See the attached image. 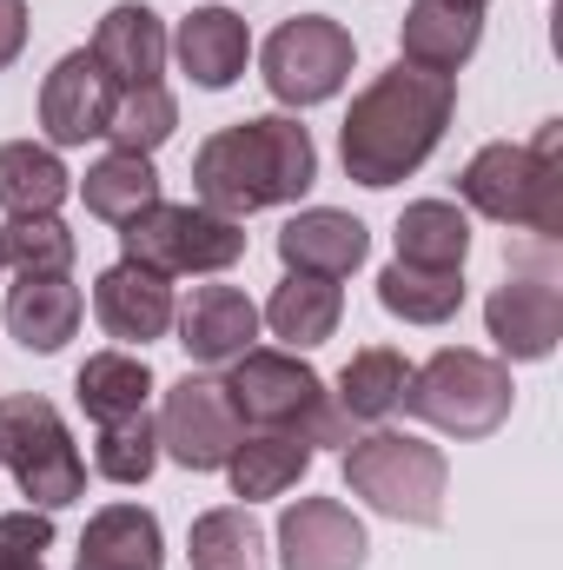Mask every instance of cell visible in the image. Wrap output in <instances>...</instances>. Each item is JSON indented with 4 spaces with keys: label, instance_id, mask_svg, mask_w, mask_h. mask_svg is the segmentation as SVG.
Returning <instances> with one entry per match:
<instances>
[{
    "label": "cell",
    "instance_id": "34",
    "mask_svg": "<svg viewBox=\"0 0 563 570\" xmlns=\"http://www.w3.org/2000/svg\"><path fill=\"white\" fill-rule=\"evenodd\" d=\"M53 551V511H0V570H47Z\"/></svg>",
    "mask_w": 563,
    "mask_h": 570
},
{
    "label": "cell",
    "instance_id": "1",
    "mask_svg": "<svg viewBox=\"0 0 563 570\" xmlns=\"http://www.w3.org/2000/svg\"><path fill=\"white\" fill-rule=\"evenodd\" d=\"M457 114V80L451 73H424V67H385L345 114L338 127V159L358 186H398L412 179L424 159L437 153L444 127Z\"/></svg>",
    "mask_w": 563,
    "mask_h": 570
},
{
    "label": "cell",
    "instance_id": "36",
    "mask_svg": "<svg viewBox=\"0 0 563 570\" xmlns=\"http://www.w3.org/2000/svg\"><path fill=\"white\" fill-rule=\"evenodd\" d=\"M444 7H464V13H484L491 0H444Z\"/></svg>",
    "mask_w": 563,
    "mask_h": 570
},
{
    "label": "cell",
    "instance_id": "33",
    "mask_svg": "<svg viewBox=\"0 0 563 570\" xmlns=\"http://www.w3.org/2000/svg\"><path fill=\"white\" fill-rule=\"evenodd\" d=\"M152 464H159V425H152L146 412L100 425V444H93V471H100L107 484H146V478H152Z\"/></svg>",
    "mask_w": 563,
    "mask_h": 570
},
{
    "label": "cell",
    "instance_id": "24",
    "mask_svg": "<svg viewBox=\"0 0 563 570\" xmlns=\"http://www.w3.org/2000/svg\"><path fill=\"white\" fill-rule=\"evenodd\" d=\"M305 471H312V444L292 438V431H253V438H239V451L226 458L233 498H246V504H259V498H285Z\"/></svg>",
    "mask_w": 563,
    "mask_h": 570
},
{
    "label": "cell",
    "instance_id": "23",
    "mask_svg": "<svg viewBox=\"0 0 563 570\" xmlns=\"http://www.w3.org/2000/svg\"><path fill=\"white\" fill-rule=\"evenodd\" d=\"M405 385H412V358L392 352V345H365V352H352V365L338 372L332 405H338L352 425H378V419H392V412L405 405Z\"/></svg>",
    "mask_w": 563,
    "mask_h": 570
},
{
    "label": "cell",
    "instance_id": "25",
    "mask_svg": "<svg viewBox=\"0 0 563 570\" xmlns=\"http://www.w3.org/2000/svg\"><path fill=\"white\" fill-rule=\"evenodd\" d=\"M471 253V219L451 199H412L398 213V259L405 266H431V273H464Z\"/></svg>",
    "mask_w": 563,
    "mask_h": 570
},
{
    "label": "cell",
    "instance_id": "4",
    "mask_svg": "<svg viewBox=\"0 0 563 570\" xmlns=\"http://www.w3.org/2000/svg\"><path fill=\"white\" fill-rule=\"evenodd\" d=\"M226 399H233L239 425L292 431V438H305V444H352V419L332 405L325 379H318L298 352H266V345H253L246 358H233Z\"/></svg>",
    "mask_w": 563,
    "mask_h": 570
},
{
    "label": "cell",
    "instance_id": "14",
    "mask_svg": "<svg viewBox=\"0 0 563 570\" xmlns=\"http://www.w3.org/2000/svg\"><path fill=\"white\" fill-rule=\"evenodd\" d=\"M172 325H179V345L192 365H233L259 338V305L239 285H192V298L172 312Z\"/></svg>",
    "mask_w": 563,
    "mask_h": 570
},
{
    "label": "cell",
    "instance_id": "22",
    "mask_svg": "<svg viewBox=\"0 0 563 570\" xmlns=\"http://www.w3.org/2000/svg\"><path fill=\"white\" fill-rule=\"evenodd\" d=\"M259 318L273 325V338H285L292 352H312V345H325V338L338 332V318H345V292H338V279L285 273V285L266 298Z\"/></svg>",
    "mask_w": 563,
    "mask_h": 570
},
{
    "label": "cell",
    "instance_id": "18",
    "mask_svg": "<svg viewBox=\"0 0 563 570\" xmlns=\"http://www.w3.org/2000/svg\"><path fill=\"white\" fill-rule=\"evenodd\" d=\"M100 67H107V80L113 87H152L159 73H166V20L146 7V0H120V7H107V20L93 27V47H87Z\"/></svg>",
    "mask_w": 563,
    "mask_h": 570
},
{
    "label": "cell",
    "instance_id": "12",
    "mask_svg": "<svg viewBox=\"0 0 563 570\" xmlns=\"http://www.w3.org/2000/svg\"><path fill=\"white\" fill-rule=\"evenodd\" d=\"M372 538L338 498H298L279 518V570H365Z\"/></svg>",
    "mask_w": 563,
    "mask_h": 570
},
{
    "label": "cell",
    "instance_id": "5",
    "mask_svg": "<svg viewBox=\"0 0 563 570\" xmlns=\"http://www.w3.org/2000/svg\"><path fill=\"white\" fill-rule=\"evenodd\" d=\"M345 484L352 498H365L378 518L398 524H437L444 518V484L451 464L437 444H424L412 431H372L345 444Z\"/></svg>",
    "mask_w": 563,
    "mask_h": 570
},
{
    "label": "cell",
    "instance_id": "10",
    "mask_svg": "<svg viewBox=\"0 0 563 570\" xmlns=\"http://www.w3.org/2000/svg\"><path fill=\"white\" fill-rule=\"evenodd\" d=\"M152 425H159V451L172 464H186V471H226V458L246 438L233 399H226V379H206V372H186L166 392V405H159Z\"/></svg>",
    "mask_w": 563,
    "mask_h": 570
},
{
    "label": "cell",
    "instance_id": "15",
    "mask_svg": "<svg viewBox=\"0 0 563 570\" xmlns=\"http://www.w3.org/2000/svg\"><path fill=\"white\" fill-rule=\"evenodd\" d=\"M172 312H179L172 279L146 273L134 259H120V266H107V273L93 279V318H100V332L120 338V345L166 338V332H172Z\"/></svg>",
    "mask_w": 563,
    "mask_h": 570
},
{
    "label": "cell",
    "instance_id": "16",
    "mask_svg": "<svg viewBox=\"0 0 563 570\" xmlns=\"http://www.w3.org/2000/svg\"><path fill=\"white\" fill-rule=\"evenodd\" d=\"M365 253H372L365 219H352L338 206H305V213L285 219V233H279L285 273H312V279H345V273L365 266Z\"/></svg>",
    "mask_w": 563,
    "mask_h": 570
},
{
    "label": "cell",
    "instance_id": "13",
    "mask_svg": "<svg viewBox=\"0 0 563 570\" xmlns=\"http://www.w3.org/2000/svg\"><path fill=\"white\" fill-rule=\"evenodd\" d=\"M484 325H491V338H497L504 358L537 365V358L557 352V338H563V292L544 279V273L504 279L491 292V305H484Z\"/></svg>",
    "mask_w": 563,
    "mask_h": 570
},
{
    "label": "cell",
    "instance_id": "30",
    "mask_svg": "<svg viewBox=\"0 0 563 570\" xmlns=\"http://www.w3.org/2000/svg\"><path fill=\"white\" fill-rule=\"evenodd\" d=\"M186 558H192V570H266V531L246 518V504H219V511L192 518Z\"/></svg>",
    "mask_w": 563,
    "mask_h": 570
},
{
    "label": "cell",
    "instance_id": "21",
    "mask_svg": "<svg viewBox=\"0 0 563 570\" xmlns=\"http://www.w3.org/2000/svg\"><path fill=\"white\" fill-rule=\"evenodd\" d=\"M80 285L67 279H20L7 292V332L27 345V352H60L73 332H80Z\"/></svg>",
    "mask_w": 563,
    "mask_h": 570
},
{
    "label": "cell",
    "instance_id": "32",
    "mask_svg": "<svg viewBox=\"0 0 563 570\" xmlns=\"http://www.w3.org/2000/svg\"><path fill=\"white\" fill-rule=\"evenodd\" d=\"M0 253L20 279H60L80 253V239L60 226V213H27L13 226H0Z\"/></svg>",
    "mask_w": 563,
    "mask_h": 570
},
{
    "label": "cell",
    "instance_id": "8",
    "mask_svg": "<svg viewBox=\"0 0 563 570\" xmlns=\"http://www.w3.org/2000/svg\"><path fill=\"white\" fill-rule=\"evenodd\" d=\"M120 259H134L159 279H186V273H226L246 259V226L213 213V206H146L140 219L120 226Z\"/></svg>",
    "mask_w": 563,
    "mask_h": 570
},
{
    "label": "cell",
    "instance_id": "3",
    "mask_svg": "<svg viewBox=\"0 0 563 570\" xmlns=\"http://www.w3.org/2000/svg\"><path fill=\"white\" fill-rule=\"evenodd\" d=\"M563 120H544L531 146L491 140L471 153V166L457 173V199L511 233L531 239H557L563 233Z\"/></svg>",
    "mask_w": 563,
    "mask_h": 570
},
{
    "label": "cell",
    "instance_id": "17",
    "mask_svg": "<svg viewBox=\"0 0 563 570\" xmlns=\"http://www.w3.org/2000/svg\"><path fill=\"white\" fill-rule=\"evenodd\" d=\"M166 47L179 53V67L192 73V87L219 94V87H233V80L246 73V60H253V27H246L233 7H192Z\"/></svg>",
    "mask_w": 563,
    "mask_h": 570
},
{
    "label": "cell",
    "instance_id": "37",
    "mask_svg": "<svg viewBox=\"0 0 563 570\" xmlns=\"http://www.w3.org/2000/svg\"><path fill=\"white\" fill-rule=\"evenodd\" d=\"M0 273H7V253H0Z\"/></svg>",
    "mask_w": 563,
    "mask_h": 570
},
{
    "label": "cell",
    "instance_id": "26",
    "mask_svg": "<svg viewBox=\"0 0 563 570\" xmlns=\"http://www.w3.org/2000/svg\"><path fill=\"white\" fill-rule=\"evenodd\" d=\"M67 193H73V173L60 166L53 146H33V140L0 146V206H7L13 219H27V213H60Z\"/></svg>",
    "mask_w": 563,
    "mask_h": 570
},
{
    "label": "cell",
    "instance_id": "29",
    "mask_svg": "<svg viewBox=\"0 0 563 570\" xmlns=\"http://www.w3.org/2000/svg\"><path fill=\"white\" fill-rule=\"evenodd\" d=\"M378 305H385L392 318H405V325H444V318H457V305H464V273H431V266L392 259V266L378 273Z\"/></svg>",
    "mask_w": 563,
    "mask_h": 570
},
{
    "label": "cell",
    "instance_id": "2",
    "mask_svg": "<svg viewBox=\"0 0 563 570\" xmlns=\"http://www.w3.org/2000/svg\"><path fill=\"white\" fill-rule=\"evenodd\" d=\"M312 179H318V146L292 114H259V120L219 127L192 153V193H199V206H213L226 219L292 206Z\"/></svg>",
    "mask_w": 563,
    "mask_h": 570
},
{
    "label": "cell",
    "instance_id": "19",
    "mask_svg": "<svg viewBox=\"0 0 563 570\" xmlns=\"http://www.w3.org/2000/svg\"><path fill=\"white\" fill-rule=\"evenodd\" d=\"M73 570H166V544H159V518L146 504H107L87 518Z\"/></svg>",
    "mask_w": 563,
    "mask_h": 570
},
{
    "label": "cell",
    "instance_id": "35",
    "mask_svg": "<svg viewBox=\"0 0 563 570\" xmlns=\"http://www.w3.org/2000/svg\"><path fill=\"white\" fill-rule=\"evenodd\" d=\"M27 47V0H0V73L20 60Z\"/></svg>",
    "mask_w": 563,
    "mask_h": 570
},
{
    "label": "cell",
    "instance_id": "28",
    "mask_svg": "<svg viewBox=\"0 0 563 570\" xmlns=\"http://www.w3.org/2000/svg\"><path fill=\"white\" fill-rule=\"evenodd\" d=\"M80 199H87V213H93V219L127 226V219H140L146 206H159V173H152V159H146V153H107V159H93V166H87Z\"/></svg>",
    "mask_w": 563,
    "mask_h": 570
},
{
    "label": "cell",
    "instance_id": "20",
    "mask_svg": "<svg viewBox=\"0 0 563 570\" xmlns=\"http://www.w3.org/2000/svg\"><path fill=\"white\" fill-rule=\"evenodd\" d=\"M477 40H484V13H464L444 0H412L405 27H398L405 67H424V73H457L477 53Z\"/></svg>",
    "mask_w": 563,
    "mask_h": 570
},
{
    "label": "cell",
    "instance_id": "9",
    "mask_svg": "<svg viewBox=\"0 0 563 570\" xmlns=\"http://www.w3.org/2000/svg\"><path fill=\"white\" fill-rule=\"evenodd\" d=\"M352 53L358 47H352V33L338 20L298 13V20H285L279 33L266 40L259 67H266V87H273L279 107H318V100H332L352 80Z\"/></svg>",
    "mask_w": 563,
    "mask_h": 570
},
{
    "label": "cell",
    "instance_id": "27",
    "mask_svg": "<svg viewBox=\"0 0 563 570\" xmlns=\"http://www.w3.org/2000/svg\"><path fill=\"white\" fill-rule=\"evenodd\" d=\"M73 399H80V412L93 425L134 419V412H146V399H152V372H146V358H134V352H93L80 365V379H73Z\"/></svg>",
    "mask_w": 563,
    "mask_h": 570
},
{
    "label": "cell",
    "instance_id": "31",
    "mask_svg": "<svg viewBox=\"0 0 563 570\" xmlns=\"http://www.w3.org/2000/svg\"><path fill=\"white\" fill-rule=\"evenodd\" d=\"M172 127H179V100L152 80V87H120L113 94V114H107V140L113 153H146L152 159V146L172 140Z\"/></svg>",
    "mask_w": 563,
    "mask_h": 570
},
{
    "label": "cell",
    "instance_id": "7",
    "mask_svg": "<svg viewBox=\"0 0 563 570\" xmlns=\"http://www.w3.org/2000/svg\"><path fill=\"white\" fill-rule=\"evenodd\" d=\"M0 464L13 471V484L33 511H67L87 491V458L40 392L0 399Z\"/></svg>",
    "mask_w": 563,
    "mask_h": 570
},
{
    "label": "cell",
    "instance_id": "11",
    "mask_svg": "<svg viewBox=\"0 0 563 570\" xmlns=\"http://www.w3.org/2000/svg\"><path fill=\"white\" fill-rule=\"evenodd\" d=\"M113 80L107 67L80 47V53H60L53 73L40 80V127L53 146H87V140H107V114H113Z\"/></svg>",
    "mask_w": 563,
    "mask_h": 570
},
{
    "label": "cell",
    "instance_id": "6",
    "mask_svg": "<svg viewBox=\"0 0 563 570\" xmlns=\"http://www.w3.org/2000/svg\"><path fill=\"white\" fill-rule=\"evenodd\" d=\"M405 412L424 419L431 431H444V438H491L511 419V365L464 352V345H444L424 365H412Z\"/></svg>",
    "mask_w": 563,
    "mask_h": 570
}]
</instances>
